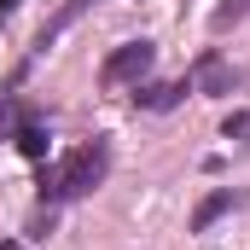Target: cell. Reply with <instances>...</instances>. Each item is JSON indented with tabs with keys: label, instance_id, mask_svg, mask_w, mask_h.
<instances>
[{
	"label": "cell",
	"instance_id": "cell-1",
	"mask_svg": "<svg viewBox=\"0 0 250 250\" xmlns=\"http://www.w3.org/2000/svg\"><path fill=\"white\" fill-rule=\"evenodd\" d=\"M105 169H111V151L93 140V146H82V151H70L64 163H53L47 175H41V198L47 204H70V198H87V192L105 181Z\"/></svg>",
	"mask_w": 250,
	"mask_h": 250
},
{
	"label": "cell",
	"instance_id": "cell-2",
	"mask_svg": "<svg viewBox=\"0 0 250 250\" xmlns=\"http://www.w3.org/2000/svg\"><path fill=\"white\" fill-rule=\"evenodd\" d=\"M151 70V41H128V47H117L111 59H105V87H123V82H140Z\"/></svg>",
	"mask_w": 250,
	"mask_h": 250
},
{
	"label": "cell",
	"instance_id": "cell-3",
	"mask_svg": "<svg viewBox=\"0 0 250 250\" xmlns=\"http://www.w3.org/2000/svg\"><path fill=\"white\" fill-rule=\"evenodd\" d=\"M192 87L198 93H233L239 87V70L221 59V53H204V59L192 64Z\"/></svg>",
	"mask_w": 250,
	"mask_h": 250
},
{
	"label": "cell",
	"instance_id": "cell-4",
	"mask_svg": "<svg viewBox=\"0 0 250 250\" xmlns=\"http://www.w3.org/2000/svg\"><path fill=\"white\" fill-rule=\"evenodd\" d=\"M134 99H140V111H175V105L187 99V82H151V87H140Z\"/></svg>",
	"mask_w": 250,
	"mask_h": 250
},
{
	"label": "cell",
	"instance_id": "cell-5",
	"mask_svg": "<svg viewBox=\"0 0 250 250\" xmlns=\"http://www.w3.org/2000/svg\"><path fill=\"white\" fill-rule=\"evenodd\" d=\"M87 6H99V0H64V12L47 23V29H41V41H35V47H53V41H59V35L76 23V18H82V12H87Z\"/></svg>",
	"mask_w": 250,
	"mask_h": 250
},
{
	"label": "cell",
	"instance_id": "cell-6",
	"mask_svg": "<svg viewBox=\"0 0 250 250\" xmlns=\"http://www.w3.org/2000/svg\"><path fill=\"white\" fill-rule=\"evenodd\" d=\"M12 140H18V151H23V157H35V163L47 157V128H41V123H18Z\"/></svg>",
	"mask_w": 250,
	"mask_h": 250
},
{
	"label": "cell",
	"instance_id": "cell-7",
	"mask_svg": "<svg viewBox=\"0 0 250 250\" xmlns=\"http://www.w3.org/2000/svg\"><path fill=\"white\" fill-rule=\"evenodd\" d=\"M227 209H233V192H209V198H204V204H198V215H192V227H198V233H204V227H209V221H215V215H227Z\"/></svg>",
	"mask_w": 250,
	"mask_h": 250
},
{
	"label": "cell",
	"instance_id": "cell-8",
	"mask_svg": "<svg viewBox=\"0 0 250 250\" xmlns=\"http://www.w3.org/2000/svg\"><path fill=\"white\" fill-rule=\"evenodd\" d=\"M239 18H245V0H227V6L215 12V29H227V23H239Z\"/></svg>",
	"mask_w": 250,
	"mask_h": 250
},
{
	"label": "cell",
	"instance_id": "cell-9",
	"mask_svg": "<svg viewBox=\"0 0 250 250\" xmlns=\"http://www.w3.org/2000/svg\"><path fill=\"white\" fill-rule=\"evenodd\" d=\"M233 134H250V117H227V140Z\"/></svg>",
	"mask_w": 250,
	"mask_h": 250
},
{
	"label": "cell",
	"instance_id": "cell-10",
	"mask_svg": "<svg viewBox=\"0 0 250 250\" xmlns=\"http://www.w3.org/2000/svg\"><path fill=\"white\" fill-rule=\"evenodd\" d=\"M12 123H18V111H12V105H0V134H12Z\"/></svg>",
	"mask_w": 250,
	"mask_h": 250
},
{
	"label": "cell",
	"instance_id": "cell-11",
	"mask_svg": "<svg viewBox=\"0 0 250 250\" xmlns=\"http://www.w3.org/2000/svg\"><path fill=\"white\" fill-rule=\"evenodd\" d=\"M18 6H23V0H0V12H18Z\"/></svg>",
	"mask_w": 250,
	"mask_h": 250
},
{
	"label": "cell",
	"instance_id": "cell-12",
	"mask_svg": "<svg viewBox=\"0 0 250 250\" xmlns=\"http://www.w3.org/2000/svg\"><path fill=\"white\" fill-rule=\"evenodd\" d=\"M0 250H18V245H12V239H0Z\"/></svg>",
	"mask_w": 250,
	"mask_h": 250
}]
</instances>
